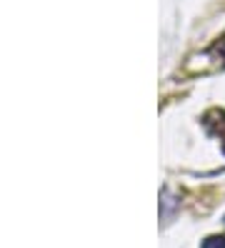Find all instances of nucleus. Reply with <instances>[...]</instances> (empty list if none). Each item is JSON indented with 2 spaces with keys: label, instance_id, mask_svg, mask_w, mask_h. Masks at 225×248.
<instances>
[{
  "label": "nucleus",
  "instance_id": "f257e3e1",
  "mask_svg": "<svg viewBox=\"0 0 225 248\" xmlns=\"http://www.w3.org/2000/svg\"><path fill=\"white\" fill-rule=\"evenodd\" d=\"M205 125L213 130V133L220 136V140H223V153H225V113H220V110L208 113V115H205Z\"/></svg>",
  "mask_w": 225,
  "mask_h": 248
},
{
  "label": "nucleus",
  "instance_id": "f03ea898",
  "mask_svg": "<svg viewBox=\"0 0 225 248\" xmlns=\"http://www.w3.org/2000/svg\"><path fill=\"white\" fill-rule=\"evenodd\" d=\"M210 55H213L220 65H225V35L218 38V43H215L213 48H210Z\"/></svg>",
  "mask_w": 225,
  "mask_h": 248
},
{
  "label": "nucleus",
  "instance_id": "7ed1b4c3",
  "mask_svg": "<svg viewBox=\"0 0 225 248\" xmlns=\"http://www.w3.org/2000/svg\"><path fill=\"white\" fill-rule=\"evenodd\" d=\"M200 248H225V236H208Z\"/></svg>",
  "mask_w": 225,
  "mask_h": 248
}]
</instances>
